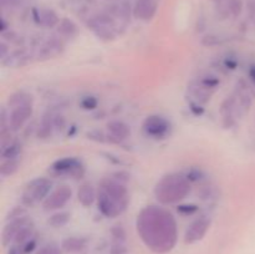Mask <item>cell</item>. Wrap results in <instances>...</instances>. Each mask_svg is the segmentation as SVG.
<instances>
[{"label": "cell", "instance_id": "obj_17", "mask_svg": "<svg viewBox=\"0 0 255 254\" xmlns=\"http://www.w3.org/2000/svg\"><path fill=\"white\" fill-rule=\"evenodd\" d=\"M27 57H29V55L26 54L25 50H16V51L9 54L7 57H5V59L2 60V64L14 67L22 66V65H25L27 62Z\"/></svg>", "mask_w": 255, "mask_h": 254}, {"label": "cell", "instance_id": "obj_21", "mask_svg": "<svg viewBox=\"0 0 255 254\" xmlns=\"http://www.w3.org/2000/svg\"><path fill=\"white\" fill-rule=\"evenodd\" d=\"M57 31H59L61 35H64V36L69 37L76 34L77 29H76V25H75L71 20L64 19L60 21L59 27H57Z\"/></svg>", "mask_w": 255, "mask_h": 254}, {"label": "cell", "instance_id": "obj_2", "mask_svg": "<svg viewBox=\"0 0 255 254\" xmlns=\"http://www.w3.org/2000/svg\"><path fill=\"white\" fill-rule=\"evenodd\" d=\"M189 192V184L181 176H167L157 184V198L162 203H174L181 201Z\"/></svg>", "mask_w": 255, "mask_h": 254}, {"label": "cell", "instance_id": "obj_6", "mask_svg": "<svg viewBox=\"0 0 255 254\" xmlns=\"http://www.w3.org/2000/svg\"><path fill=\"white\" fill-rule=\"evenodd\" d=\"M101 189L107 196L111 197L114 201H116L117 203H120L122 207L126 208L127 203H128V194H127L126 188L120 182L112 181V179H106L102 183Z\"/></svg>", "mask_w": 255, "mask_h": 254}, {"label": "cell", "instance_id": "obj_4", "mask_svg": "<svg viewBox=\"0 0 255 254\" xmlns=\"http://www.w3.org/2000/svg\"><path fill=\"white\" fill-rule=\"evenodd\" d=\"M114 26L115 20L109 12L107 14H99L89 20V27L94 30L95 34L101 39H114Z\"/></svg>", "mask_w": 255, "mask_h": 254}, {"label": "cell", "instance_id": "obj_12", "mask_svg": "<svg viewBox=\"0 0 255 254\" xmlns=\"http://www.w3.org/2000/svg\"><path fill=\"white\" fill-rule=\"evenodd\" d=\"M26 224H30V222L29 219L25 218V217L12 219V221L5 227L4 232H2V243H4V246H7L10 242L14 241L17 232H19L22 227L26 226Z\"/></svg>", "mask_w": 255, "mask_h": 254}, {"label": "cell", "instance_id": "obj_33", "mask_svg": "<svg viewBox=\"0 0 255 254\" xmlns=\"http://www.w3.org/2000/svg\"><path fill=\"white\" fill-rule=\"evenodd\" d=\"M24 252H22V249H20L19 247H11V248L9 249V252H7V254H22Z\"/></svg>", "mask_w": 255, "mask_h": 254}, {"label": "cell", "instance_id": "obj_18", "mask_svg": "<svg viewBox=\"0 0 255 254\" xmlns=\"http://www.w3.org/2000/svg\"><path fill=\"white\" fill-rule=\"evenodd\" d=\"M79 201L81 202V204H84L85 207H89L94 203L95 201V197H96V193H95V189L91 184L86 183V184H82L79 189Z\"/></svg>", "mask_w": 255, "mask_h": 254}, {"label": "cell", "instance_id": "obj_9", "mask_svg": "<svg viewBox=\"0 0 255 254\" xmlns=\"http://www.w3.org/2000/svg\"><path fill=\"white\" fill-rule=\"evenodd\" d=\"M157 0H137L133 7V15L137 19L148 21L157 12Z\"/></svg>", "mask_w": 255, "mask_h": 254}, {"label": "cell", "instance_id": "obj_8", "mask_svg": "<svg viewBox=\"0 0 255 254\" xmlns=\"http://www.w3.org/2000/svg\"><path fill=\"white\" fill-rule=\"evenodd\" d=\"M99 208L105 216L111 217V218L112 217H117L126 209L121 204L117 203L116 201H114L111 197L107 196L102 189L99 193Z\"/></svg>", "mask_w": 255, "mask_h": 254}, {"label": "cell", "instance_id": "obj_35", "mask_svg": "<svg viewBox=\"0 0 255 254\" xmlns=\"http://www.w3.org/2000/svg\"><path fill=\"white\" fill-rule=\"evenodd\" d=\"M184 208H186V207H184V206H182V207H179V208H178V211L179 212H181V213H183V209ZM187 211H188V214H193L194 213V212H196V211H191V208H187ZM184 214H187V212H186V213H184Z\"/></svg>", "mask_w": 255, "mask_h": 254}, {"label": "cell", "instance_id": "obj_10", "mask_svg": "<svg viewBox=\"0 0 255 254\" xmlns=\"http://www.w3.org/2000/svg\"><path fill=\"white\" fill-rule=\"evenodd\" d=\"M32 114L31 105H22V106L14 107L11 114L9 115V126L12 129H17L27 121Z\"/></svg>", "mask_w": 255, "mask_h": 254}, {"label": "cell", "instance_id": "obj_11", "mask_svg": "<svg viewBox=\"0 0 255 254\" xmlns=\"http://www.w3.org/2000/svg\"><path fill=\"white\" fill-rule=\"evenodd\" d=\"M71 198V189L67 187H61L56 189L52 194L47 197L45 201V208L46 209H57L64 207L67 203V201Z\"/></svg>", "mask_w": 255, "mask_h": 254}, {"label": "cell", "instance_id": "obj_34", "mask_svg": "<svg viewBox=\"0 0 255 254\" xmlns=\"http://www.w3.org/2000/svg\"><path fill=\"white\" fill-rule=\"evenodd\" d=\"M6 45L4 44V42H1V57H2V60L5 59V54H6Z\"/></svg>", "mask_w": 255, "mask_h": 254}, {"label": "cell", "instance_id": "obj_26", "mask_svg": "<svg viewBox=\"0 0 255 254\" xmlns=\"http://www.w3.org/2000/svg\"><path fill=\"white\" fill-rule=\"evenodd\" d=\"M111 233L116 242H122V243H124V242L126 241V232L122 228V226H115L114 228H112Z\"/></svg>", "mask_w": 255, "mask_h": 254}, {"label": "cell", "instance_id": "obj_30", "mask_svg": "<svg viewBox=\"0 0 255 254\" xmlns=\"http://www.w3.org/2000/svg\"><path fill=\"white\" fill-rule=\"evenodd\" d=\"M25 214V209H22L21 207H16L15 209H12L11 212L9 213V217H7V219H16V218H20V217H24Z\"/></svg>", "mask_w": 255, "mask_h": 254}, {"label": "cell", "instance_id": "obj_5", "mask_svg": "<svg viewBox=\"0 0 255 254\" xmlns=\"http://www.w3.org/2000/svg\"><path fill=\"white\" fill-rule=\"evenodd\" d=\"M209 226H211V221L207 217H201V218L196 219L189 226V228L187 229L186 236H184V242L187 244H192L201 241L206 236L207 232H208Z\"/></svg>", "mask_w": 255, "mask_h": 254}, {"label": "cell", "instance_id": "obj_16", "mask_svg": "<svg viewBox=\"0 0 255 254\" xmlns=\"http://www.w3.org/2000/svg\"><path fill=\"white\" fill-rule=\"evenodd\" d=\"M35 11V19H36L37 24H41L46 27H52L59 22V17H57L56 12L52 11L50 9H42V10H34Z\"/></svg>", "mask_w": 255, "mask_h": 254}, {"label": "cell", "instance_id": "obj_15", "mask_svg": "<svg viewBox=\"0 0 255 254\" xmlns=\"http://www.w3.org/2000/svg\"><path fill=\"white\" fill-rule=\"evenodd\" d=\"M109 128V136L116 142L122 141L129 136V128L126 124L121 121H112L107 125Z\"/></svg>", "mask_w": 255, "mask_h": 254}, {"label": "cell", "instance_id": "obj_36", "mask_svg": "<svg viewBox=\"0 0 255 254\" xmlns=\"http://www.w3.org/2000/svg\"><path fill=\"white\" fill-rule=\"evenodd\" d=\"M251 77L255 81V67H253V69L251 70Z\"/></svg>", "mask_w": 255, "mask_h": 254}, {"label": "cell", "instance_id": "obj_13", "mask_svg": "<svg viewBox=\"0 0 255 254\" xmlns=\"http://www.w3.org/2000/svg\"><path fill=\"white\" fill-rule=\"evenodd\" d=\"M52 167H54L55 171L60 172V173H69L72 174V176H79V173H82V172H80L82 167L76 158L60 159Z\"/></svg>", "mask_w": 255, "mask_h": 254}, {"label": "cell", "instance_id": "obj_22", "mask_svg": "<svg viewBox=\"0 0 255 254\" xmlns=\"http://www.w3.org/2000/svg\"><path fill=\"white\" fill-rule=\"evenodd\" d=\"M31 236H32V227L30 226V224H26V226H24L19 232H17L14 241L16 242L17 244H25L27 241L31 239Z\"/></svg>", "mask_w": 255, "mask_h": 254}, {"label": "cell", "instance_id": "obj_32", "mask_svg": "<svg viewBox=\"0 0 255 254\" xmlns=\"http://www.w3.org/2000/svg\"><path fill=\"white\" fill-rule=\"evenodd\" d=\"M22 0H1L2 5H9V6H19Z\"/></svg>", "mask_w": 255, "mask_h": 254}, {"label": "cell", "instance_id": "obj_27", "mask_svg": "<svg viewBox=\"0 0 255 254\" xmlns=\"http://www.w3.org/2000/svg\"><path fill=\"white\" fill-rule=\"evenodd\" d=\"M110 253L111 254H126L127 248L122 242H116L115 244H112L111 249H110Z\"/></svg>", "mask_w": 255, "mask_h": 254}, {"label": "cell", "instance_id": "obj_14", "mask_svg": "<svg viewBox=\"0 0 255 254\" xmlns=\"http://www.w3.org/2000/svg\"><path fill=\"white\" fill-rule=\"evenodd\" d=\"M61 50H62V44L60 40L50 39L41 45V47L39 49L37 57H39L40 60L51 59V57L59 55L60 52H61Z\"/></svg>", "mask_w": 255, "mask_h": 254}, {"label": "cell", "instance_id": "obj_31", "mask_svg": "<svg viewBox=\"0 0 255 254\" xmlns=\"http://www.w3.org/2000/svg\"><path fill=\"white\" fill-rule=\"evenodd\" d=\"M35 247H36V242H35L34 239H30V241H27L26 243L24 244V247H22V252H24L25 254L30 253V252L34 251Z\"/></svg>", "mask_w": 255, "mask_h": 254}, {"label": "cell", "instance_id": "obj_7", "mask_svg": "<svg viewBox=\"0 0 255 254\" xmlns=\"http://www.w3.org/2000/svg\"><path fill=\"white\" fill-rule=\"evenodd\" d=\"M143 129L148 136L153 138H162L168 132L169 125L163 117L151 116L144 121Z\"/></svg>", "mask_w": 255, "mask_h": 254}, {"label": "cell", "instance_id": "obj_19", "mask_svg": "<svg viewBox=\"0 0 255 254\" xmlns=\"http://www.w3.org/2000/svg\"><path fill=\"white\" fill-rule=\"evenodd\" d=\"M85 241L82 238H77V237H71L62 242V249L67 253H76V252L82 251L85 248Z\"/></svg>", "mask_w": 255, "mask_h": 254}, {"label": "cell", "instance_id": "obj_25", "mask_svg": "<svg viewBox=\"0 0 255 254\" xmlns=\"http://www.w3.org/2000/svg\"><path fill=\"white\" fill-rule=\"evenodd\" d=\"M17 166H19L17 161H15V159H7L6 162H4L1 164L0 172H1L2 176H11V174H14L17 171Z\"/></svg>", "mask_w": 255, "mask_h": 254}, {"label": "cell", "instance_id": "obj_20", "mask_svg": "<svg viewBox=\"0 0 255 254\" xmlns=\"http://www.w3.org/2000/svg\"><path fill=\"white\" fill-rule=\"evenodd\" d=\"M22 105H31V96L30 95L19 92V94L12 95L9 99V106L12 107V109L17 106H22Z\"/></svg>", "mask_w": 255, "mask_h": 254}, {"label": "cell", "instance_id": "obj_23", "mask_svg": "<svg viewBox=\"0 0 255 254\" xmlns=\"http://www.w3.org/2000/svg\"><path fill=\"white\" fill-rule=\"evenodd\" d=\"M70 221V214L61 212V213H56L49 219L50 226L55 227V228H59V227H64L69 223Z\"/></svg>", "mask_w": 255, "mask_h": 254}, {"label": "cell", "instance_id": "obj_3", "mask_svg": "<svg viewBox=\"0 0 255 254\" xmlns=\"http://www.w3.org/2000/svg\"><path fill=\"white\" fill-rule=\"evenodd\" d=\"M50 188H51V182L46 178L34 179L27 184L22 193V203L25 206H34L39 201L47 196Z\"/></svg>", "mask_w": 255, "mask_h": 254}, {"label": "cell", "instance_id": "obj_29", "mask_svg": "<svg viewBox=\"0 0 255 254\" xmlns=\"http://www.w3.org/2000/svg\"><path fill=\"white\" fill-rule=\"evenodd\" d=\"M81 106L86 110H92L97 106V100L95 97L89 96V97H85L81 102Z\"/></svg>", "mask_w": 255, "mask_h": 254}, {"label": "cell", "instance_id": "obj_1", "mask_svg": "<svg viewBox=\"0 0 255 254\" xmlns=\"http://www.w3.org/2000/svg\"><path fill=\"white\" fill-rule=\"evenodd\" d=\"M137 228L144 243L157 253H166L176 244V222L163 209L156 207L143 209L138 216Z\"/></svg>", "mask_w": 255, "mask_h": 254}, {"label": "cell", "instance_id": "obj_24", "mask_svg": "<svg viewBox=\"0 0 255 254\" xmlns=\"http://www.w3.org/2000/svg\"><path fill=\"white\" fill-rule=\"evenodd\" d=\"M20 146L17 143H7L6 146L2 147V151H1V154L4 158L6 159H14L15 157L19 154L20 152Z\"/></svg>", "mask_w": 255, "mask_h": 254}, {"label": "cell", "instance_id": "obj_28", "mask_svg": "<svg viewBox=\"0 0 255 254\" xmlns=\"http://www.w3.org/2000/svg\"><path fill=\"white\" fill-rule=\"evenodd\" d=\"M37 254H61L60 249L57 248L54 244H49V246H45L37 252Z\"/></svg>", "mask_w": 255, "mask_h": 254}]
</instances>
